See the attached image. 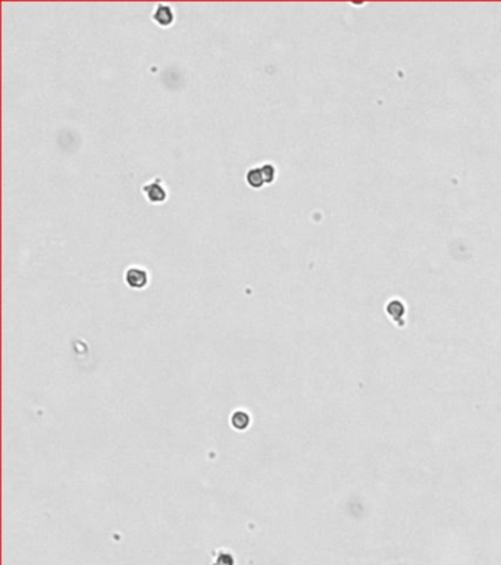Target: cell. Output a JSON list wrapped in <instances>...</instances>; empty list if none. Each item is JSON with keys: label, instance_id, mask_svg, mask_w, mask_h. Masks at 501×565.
Here are the masks:
<instances>
[{"label": "cell", "instance_id": "1", "mask_svg": "<svg viewBox=\"0 0 501 565\" xmlns=\"http://www.w3.org/2000/svg\"><path fill=\"white\" fill-rule=\"evenodd\" d=\"M141 192L144 193L146 199L150 203H162L168 198V192L165 185L162 184V180L159 177L153 178L150 181L141 185Z\"/></svg>", "mask_w": 501, "mask_h": 565}, {"label": "cell", "instance_id": "2", "mask_svg": "<svg viewBox=\"0 0 501 565\" xmlns=\"http://www.w3.org/2000/svg\"><path fill=\"white\" fill-rule=\"evenodd\" d=\"M149 281V274L144 268L141 267H130L127 271H125V283L133 287V289H143L146 287Z\"/></svg>", "mask_w": 501, "mask_h": 565}, {"label": "cell", "instance_id": "3", "mask_svg": "<svg viewBox=\"0 0 501 565\" xmlns=\"http://www.w3.org/2000/svg\"><path fill=\"white\" fill-rule=\"evenodd\" d=\"M152 18L157 25H160V27H169L174 22V19H175V14H174L171 5L159 2L154 6Z\"/></svg>", "mask_w": 501, "mask_h": 565}, {"label": "cell", "instance_id": "4", "mask_svg": "<svg viewBox=\"0 0 501 565\" xmlns=\"http://www.w3.org/2000/svg\"><path fill=\"white\" fill-rule=\"evenodd\" d=\"M245 181L252 189H262L265 185V178L262 175L260 167H252L245 174Z\"/></svg>", "mask_w": 501, "mask_h": 565}, {"label": "cell", "instance_id": "5", "mask_svg": "<svg viewBox=\"0 0 501 565\" xmlns=\"http://www.w3.org/2000/svg\"><path fill=\"white\" fill-rule=\"evenodd\" d=\"M259 167H260L262 175L265 178V184H272L275 181V177H276V168H275V165H273L272 162H265V164H262Z\"/></svg>", "mask_w": 501, "mask_h": 565}]
</instances>
